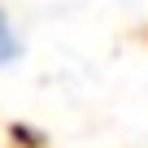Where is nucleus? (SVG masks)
<instances>
[{"instance_id": "f257e3e1", "label": "nucleus", "mask_w": 148, "mask_h": 148, "mask_svg": "<svg viewBox=\"0 0 148 148\" xmlns=\"http://www.w3.org/2000/svg\"><path fill=\"white\" fill-rule=\"evenodd\" d=\"M18 52H22V44H18V35H13V26H9L5 9H0V65H9Z\"/></svg>"}]
</instances>
